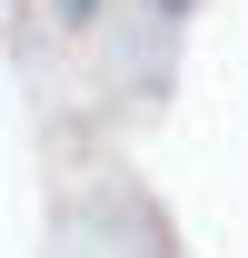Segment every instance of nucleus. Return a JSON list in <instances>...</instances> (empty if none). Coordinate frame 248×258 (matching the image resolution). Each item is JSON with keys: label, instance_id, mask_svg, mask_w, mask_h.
I'll use <instances>...</instances> for the list:
<instances>
[{"label": "nucleus", "instance_id": "nucleus-2", "mask_svg": "<svg viewBox=\"0 0 248 258\" xmlns=\"http://www.w3.org/2000/svg\"><path fill=\"white\" fill-rule=\"evenodd\" d=\"M149 10H189V0H149Z\"/></svg>", "mask_w": 248, "mask_h": 258}, {"label": "nucleus", "instance_id": "nucleus-1", "mask_svg": "<svg viewBox=\"0 0 248 258\" xmlns=\"http://www.w3.org/2000/svg\"><path fill=\"white\" fill-rule=\"evenodd\" d=\"M60 10H70V20H90V10H99V0H60Z\"/></svg>", "mask_w": 248, "mask_h": 258}]
</instances>
